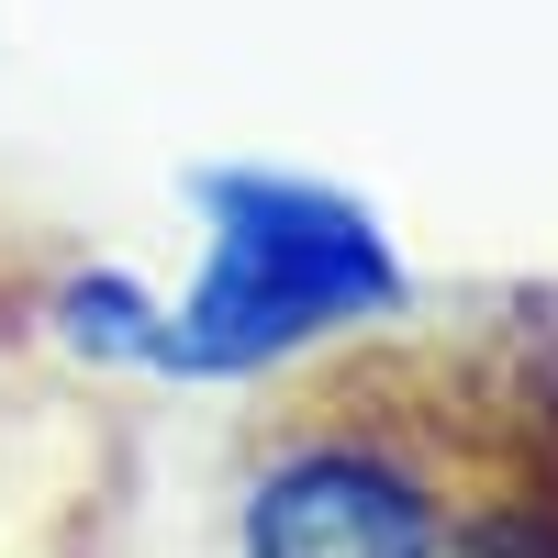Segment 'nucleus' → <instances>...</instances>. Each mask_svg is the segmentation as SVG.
Masks as SVG:
<instances>
[{"label":"nucleus","instance_id":"1","mask_svg":"<svg viewBox=\"0 0 558 558\" xmlns=\"http://www.w3.org/2000/svg\"><path fill=\"white\" fill-rule=\"evenodd\" d=\"M514 413L436 380V368L368 357L291 391L246 447L235 558H447L481 502V470Z\"/></svg>","mask_w":558,"mask_h":558},{"label":"nucleus","instance_id":"2","mask_svg":"<svg viewBox=\"0 0 558 558\" xmlns=\"http://www.w3.org/2000/svg\"><path fill=\"white\" fill-rule=\"evenodd\" d=\"M202 279L157 313V357L179 380H257L324 336H368L413 302V279L357 191L291 168H202Z\"/></svg>","mask_w":558,"mask_h":558}]
</instances>
